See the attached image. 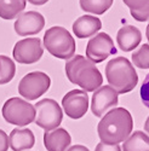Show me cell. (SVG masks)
Returning a JSON list of instances; mask_svg holds the SVG:
<instances>
[{
    "instance_id": "cell-1",
    "label": "cell",
    "mask_w": 149,
    "mask_h": 151,
    "mask_svg": "<svg viewBox=\"0 0 149 151\" xmlns=\"http://www.w3.org/2000/svg\"><path fill=\"white\" fill-rule=\"evenodd\" d=\"M133 120L125 108H114L103 115L97 126V133L101 143L119 145L130 137Z\"/></svg>"
},
{
    "instance_id": "cell-2",
    "label": "cell",
    "mask_w": 149,
    "mask_h": 151,
    "mask_svg": "<svg viewBox=\"0 0 149 151\" xmlns=\"http://www.w3.org/2000/svg\"><path fill=\"white\" fill-rule=\"evenodd\" d=\"M66 74L72 83L80 86V88L88 92L97 91L103 83L102 74L95 63L80 55L67 60Z\"/></svg>"
},
{
    "instance_id": "cell-3",
    "label": "cell",
    "mask_w": 149,
    "mask_h": 151,
    "mask_svg": "<svg viewBox=\"0 0 149 151\" xmlns=\"http://www.w3.org/2000/svg\"><path fill=\"white\" fill-rule=\"evenodd\" d=\"M106 76L108 86L118 94L131 92L138 83V75L130 60L125 57H116L106 65Z\"/></svg>"
},
{
    "instance_id": "cell-4",
    "label": "cell",
    "mask_w": 149,
    "mask_h": 151,
    "mask_svg": "<svg viewBox=\"0 0 149 151\" xmlns=\"http://www.w3.org/2000/svg\"><path fill=\"white\" fill-rule=\"evenodd\" d=\"M44 47L54 57L70 59L75 53V41L70 33L63 27H52L44 35Z\"/></svg>"
},
{
    "instance_id": "cell-5",
    "label": "cell",
    "mask_w": 149,
    "mask_h": 151,
    "mask_svg": "<svg viewBox=\"0 0 149 151\" xmlns=\"http://www.w3.org/2000/svg\"><path fill=\"white\" fill-rule=\"evenodd\" d=\"M3 117L7 123L23 127L35 120L34 106L18 97L7 99L1 109Z\"/></svg>"
},
{
    "instance_id": "cell-6",
    "label": "cell",
    "mask_w": 149,
    "mask_h": 151,
    "mask_svg": "<svg viewBox=\"0 0 149 151\" xmlns=\"http://www.w3.org/2000/svg\"><path fill=\"white\" fill-rule=\"evenodd\" d=\"M35 109V123L46 132L58 128L63 120V111L58 103L54 99L44 98L34 106Z\"/></svg>"
},
{
    "instance_id": "cell-7",
    "label": "cell",
    "mask_w": 149,
    "mask_h": 151,
    "mask_svg": "<svg viewBox=\"0 0 149 151\" xmlns=\"http://www.w3.org/2000/svg\"><path fill=\"white\" fill-rule=\"evenodd\" d=\"M51 86V79L45 73L32 71L23 76L18 85L20 94L28 100H35L41 97Z\"/></svg>"
},
{
    "instance_id": "cell-8",
    "label": "cell",
    "mask_w": 149,
    "mask_h": 151,
    "mask_svg": "<svg viewBox=\"0 0 149 151\" xmlns=\"http://www.w3.org/2000/svg\"><path fill=\"white\" fill-rule=\"evenodd\" d=\"M14 59L21 64L36 63L44 55V47L39 37H27L16 42L14 51Z\"/></svg>"
},
{
    "instance_id": "cell-9",
    "label": "cell",
    "mask_w": 149,
    "mask_h": 151,
    "mask_svg": "<svg viewBox=\"0 0 149 151\" xmlns=\"http://www.w3.org/2000/svg\"><path fill=\"white\" fill-rule=\"evenodd\" d=\"M116 53V47L111 37L107 33H99L95 35L88 42L86 57L92 63H101L109 56Z\"/></svg>"
},
{
    "instance_id": "cell-10",
    "label": "cell",
    "mask_w": 149,
    "mask_h": 151,
    "mask_svg": "<svg viewBox=\"0 0 149 151\" xmlns=\"http://www.w3.org/2000/svg\"><path fill=\"white\" fill-rule=\"evenodd\" d=\"M62 105L70 119H81L89 110V96L85 91L72 90L62 99Z\"/></svg>"
},
{
    "instance_id": "cell-11",
    "label": "cell",
    "mask_w": 149,
    "mask_h": 151,
    "mask_svg": "<svg viewBox=\"0 0 149 151\" xmlns=\"http://www.w3.org/2000/svg\"><path fill=\"white\" fill-rule=\"evenodd\" d=\"M119 103L118 93L110 86H102L93 93L91 100V111L97 117L103 116L110 109Z\"/></svg>"
},
{
    "instance_id": "cell-12",
    "label": "cell",
    "mask_w": 149,
    "mask_h": 151,
    "mask_svg": "<svg viewBox=\"0 0 149 151\" xmlns=\"http://www.w3.org/2000/svg\"><path fill=\"white\" fill-rule=\"evenodd\" d=\"M45 26V18L36 11L23 12L15 22V30L21 36L35 35L41 32Z\"/></svg>"
},
{
    "instance_id": "cell-13",
    "label": "cell",
    "mask_w": 149,
    "mask_h": 151,
    "mask_svg": "<svg viewBox=\"0 0 149 151\" xmlns=\"http://www.w3.org/2000/svg\"><path fill=\"white\" fill-rule=\"evenodd\" d=\"M72 144V137L64 128H56L44 133V145L47 151H67Z\"/></svg>"
},
{
    "instance_id": "cell-14",
    "label": "cell",
    "mask_w": 149,
    "mask_h": 151,
    "mask_svg": "<svg viewBox=\"0 0 149 151\" xmlns=\"http://www.w3.org/2000/svg\"><path fill=\"white\" fill-rule=\"evenodd\" d=\"M101 28H102L101 19L90 15L81 16L73 23V32L75 34V36L80 37V39H85V37H90L95 35Z\"/></svg>"
},
{
    "instance_id": "cell-15",
    "label": "cell",
    "mask_w": 149,
    "mask_h": 151,
    "mask_svg": "<svg viewBox=\"0 0 149 151\" xmlns=\"http://www.w3.org/2000/svg\"><path fill=\"white\" fill-rule=\"evenodd\" d=\"M142 40V34L135 26H125L119 29L116 34V41L120 50L125 52L132 51L140 45Z\"/></svg>"
},
{
    "instance_id": "cell-16",
    "label": "cell",
    "mask_w": 149,
    "mask_h": 151,
    "mask_svg": "<svg viewBox=\"0 0 149 151\" xmlns=\"http://www.w3.org/2000/svg\"><path fill=\"white\" fill-rule=\"evenodd\" d=\"M35 144V137L28 128H15L9 135V146L12 151H23L32 149Z\"/></svg>"
},
{
    "instance_id": "cell-17",
    "label": "cell",
    "mask_w": 149,
    "mask_h": 151,
    "mask_svg": "<svg viewBox=\"0 0 149 151\" xmlns=\"http://www.w3.org/2000/svg\"><path fill=\"white\" fill-rule=\"evenodd\" d=\"M124 151H149V137L142 131H136L124 142Z\"/></svg>"
},
{
    "instance_id": "cell-18",
    "label": "cell",
    "mask_w": 149,
    "mask_h": 151,
    "mask_svg": "<svg viewBox=\"0 0 149 151\" xmlns=\"http://www.w3.org/2000/svg\"><path fill=\"white\" fill-rule=\"evenodd\" d=\"M27 0H0V17L4 19L16 18L26 9Z\"/></svg>"
},
{
    "instance_id": "cell-19",
    "label": "cell",
    "mask_w": 149,
    "mask_h": 151,
    "mask_svg": "<svg viewBox=\"0 0 149 151\" xmlns=\"http://www.w3.org/2000/svg\"><path fill=\"white\" fill-rule=\"evenodd\" d=\"M124 3L136 21L145 22L149 19V0H124Z\"/></svg>"
},
{
    "instance_id": "cell-20",
    "label": "cell",
    "mask_w": 149,
    "mask_h": 151,
    "mask_svg": "<svg viewBox=\"0 0 149 151\" xmlns=\"http://www.w3.org/2000/svg\"><path fill=\"white\" fill-rule=\"evenodd\" d=\"M113 5V0H80V7L86 12L102 15Z\"/></svg>"
},
{
    "instance_id": "cell-21",
    "label": "cell",
    "mask_w": 149,
    "mask_h": 151,
    "mask_svg": "<svg viewBox=\"0 0 149 151\" xmlns=\"http://www.w3.org/2000/svg\"><path fill=\"white\" fill-rule=\"evenodd\" d=\"M16 65L11 58L6 56H0V85L10 82L15 76Z\"/></svg>"
},
{
    "instance_id": "cell-22",
    "label": "cell",
    "mask_w": 149,
    "mask_h": 151,
    "mask_svg": "<svg viewBox=\"0 0 149 151\" xmlns=\"http://www.w3.org/2000/svg\"><path fill=\"white\" fill-rule=\"evenodd\" d=\"M132 62L136 67L141 69L149 68V45H142L137 51L132 53Z\"/></svg>"
},
{
    "instance_id": "cell-23",
    "label": "cell",
    "mask_w": 149,
    "mask_h": 151,
    "mask_svg": "<svg viewBox=\"0 0 149 151\" xmlns=\"http://www.w3.org/2000/svg\"><path fill=\"white\" fill-rule=\"evenodd\" d=\"M141 99H142V103L149 109V74L145 76L141 86Z\"/></svg>"
},
{
    "instance_id": "cell-24",
    "label": "cell",
    "mask_w": 149,
    "mask_h": 151,
    "mask_svg": "<svg viewBox=\"0 0 149 151\" xmlns=\"http://www.w3.org/2000/svg\"><path fill=\"white\" fill-rule=\"evenodd\" d=\"M95 151H121L119 145H111V144H104V143H99L97 144Z\"/></svg>"
},
{
    "instance_id": "cell-25",
    "label": "cell",
    "mask_w": 149,
    "mask_h": 151,
    "mask_svg": "<svg viewBox=\"0 0 149 151\" xmlns=\"http://www.w3.org/2000/svg\"><path fill=\"white\" fill-rule=\"evenodd\" d=\"M7 149H9V137L3 129H0V151H7Z\"/></svg>"
},
{
    "instance_id": "cell-26",
    "label": "cell",
    "mask_w": 149,
    "mask_h": 151,
    "mask_svg": "<svg viewBox=\"0 0 149 151\" xmlns=\"http://www.w3.org/2000/svg\"><path fill=\"white\" fill-rule=\"evenodd\" d=\"M67 151H90V150L86 146H84V145H73Z\"/></svg>"
},
{
    "instance_id": "cell-27",
    "label": "cell",
    "mask_w": 149,
    "mask_h": 151,
    "mask_svg": "<svg viewBox=\"0 0 149 151\" xmlns=\"http://www.w3.org/2000/svg\"><path fill=\"white\" fill-rule=\"evenodd\" d=\"M28 1L33 5H44L48 1V0H28Z\"/></svg>"
},
{
    "instance_id": "cell-28",
    "label": "cell",
    "mask_w": 149,
    "mask_h": 151,
    "mask_svg": "<svg viewBox=\"0 0 149 151\" xmlns=\"http://www.w3.org/2000/svg\"><path fill=\"white\" fill-rule=\"evenodd\" d=\"M144 129H145V132L149 134V116H148V119H147L145 122H144Z\"/></svg>"
},
{
    "instance_id": "cell-29",
    "label": "cell",
    "mask_w": 149,
    "mask_h": 151,
    "mask_svg": "<svg viewBox=\"0 0 149 151\" xmlns=\"http://www.w3.org/2000/svg\"><path fill=\"white\" fill-rule=\"evenodd\" d=\"M145 35H147V39H148V41H149V23H148L147 29H145Z\"/></svg>"
}]
</instances>
